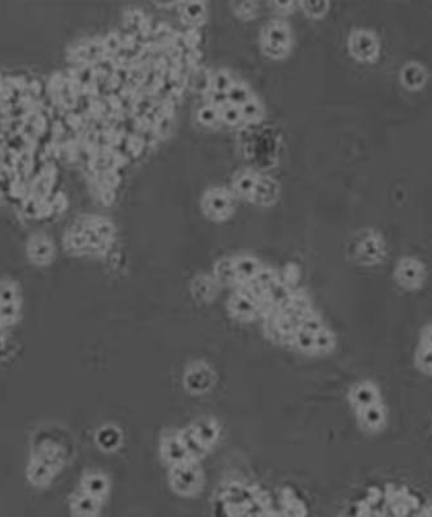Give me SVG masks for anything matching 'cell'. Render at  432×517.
<instances>
[{
  "label": "cell",
  "instance_id": "obj_10",
  "mask_svg": "<svg viewBox=\"0 0 432 517\" xmlns=\"http://www.w3.org/2000/svg\"><path fill=\"white\" fill-rule=\"evenodd\" d=\"M353 50L361 57H372L377 52V43L369 32H357L353 38Z\"/></svg>",
  "mask_w": 432,
  "mask_h": 517
},
{
  "label": "cell",
  "instance_id": "obj_15",
  "mask_svg": "<svg viewBox=\"0 0 432 517\" xmlns=\"http://www.w3.org/2000/svg\"><path fill=\"white\" fill-rule=\"evenodd\" d=\"M234 267L237 272V279H247V281L255 279L261 270L255 260L247 258H240L238 261H236Z\"/></svg>",
  "mask_w": 432,
  "mask_h": 517
},
{
  "label": "cell",
  "instance_id": "obj_12",
  "mask_svg": "<svg viewBox=\"0 0 432 517\" xmlns=\"http://www.w3.org/2000/svg\"><path fill=\"white\" fill-rule=\"evenodd\" d=\"M86 494L100 499L108 491V481L101 475H91L84 478L83 482Z\"/></svg>",
  "mask_w": 432,
  "mask_h": 517
},
{
  "label": "cell",
  "instance_id": "obj_21",
  "mask_svg": "<svg viewBox=\"0 0 432 517\" xmlns=\"http://www.w3.org/2000/svg\"><path fill=\"white\" fill-rule=\"evenodd\" d=\"M216 273H218V277L220 281H225V282H232L234 279H237V272H236V267H234V263L233 261H228V260H224L220 261L216 267Z\"/></svg>",
  "mask_w": 432,
  "mask_h": 517
},
{
  "label": "cell",
  "instance_id": "obj_27",
  "mask_svg": "<svg viewBox=\"0 0 432 517\" xmlns=\"http://www.w3.org/2000/svg\"><path fill=\"white\" fill-rule=\"evenodd\" d=\"M187 13L191 17H197L200 13H202L201 4H191L188 6Z\"/></svg>",
  "mask_w": 432,
  "mask_h": 517
},
{
  "label": "cell",
  "instance_id": "obj_16",
  "mask_svg": "<svg viewBox=\"0 0 432 517\" xmlns=\"http://www.w3.org/2000/svg\"><path fill=\"white\" fill-rule=\"evenodd\" d=\"M97 442H99L100 446L106 449V450L115 449L121 442V433L117 428H102L100 432L97 433Z\"/></svg>",
  "mask_w": 432,
  "mask_h": 517
},
{
  "label": "cell",
  "instance_id": "obj_8",
  "mask_svg": "<svg viewBox=\"0 0 432 517\" xmlns=\"http://www.w3.org/2000/svg\"><path fill=\"white\" fill-rule=\"evenodd\" d=\"M178 436H179V440H180L182 446L185 448L187 453L189 454V457L193 460H196V459H198V458H201L202 455L206 454L207 448L196 436L193 428L191 427L188 428V429L181 431Z\"/></svg>",
  "mask_w": 432,
  "mask_h": 517
},
{
  "label": "cell",
  "instance_id": "obj_24",
  "mask_svg": "<svg viewBox=\"0 0 432 517\" xmlns=\"http://www.w3.org/2000/svg\"><path fill=\"white\" fill-rule=\"evenodd\" d=\"M32 252H34V255H35L38 258H47L50 252V246H48L47 243H43V242H41V243H38V245L32 249Z\"/></svg>",
  "mask_w": 432,
  "mask_h": 517
},
{
  "label": "cell",
  "instance_id": "obj_17",
  "mask_svg": "<svg viewBox=\"0 0 432 517\" xmlns=\"http://www.w3.org/2000/svg\"><path fill=\"white\" fill-rule=\"evenodd\" d=\"M335 347V337L328 328L321 330L319 334L314 335V350L326 353L330 352Z\"/></svg>",
  "mask_w": 432,
  "mask_h": 517
},
{
  "label": "cell",
  "instance_id": "obj_1",
  "mask_svg": "<svg viewBox=\"0 0 432 517\" xmlns=\"http://www.w3.org/2000/svg\"><path fill=\"white\" fill-rule=\"evenodd\" d=\"M348 398L355 411L369 408L384 401L382 389L372 380H362L353 384L350 389Z\"/></svg>",
  "mask_w": 432,
  "mask_h": 517
},
{
  "label": "cell",
  "instance_id": "obj_7",
  "mask_svg": "<svg viewBox=\"0 0 432 517\" xmlns=\"http://www.w3.org/2000/svg\"><path fill=\"white\" fill-rule=\"evenodd\" d=\"M212 373L207 366H197L191 368L187 374L185 378V386L191 392H205L206 389L212 387Z\"/></svg>",
  "mask_w": 432,
  "mask_h": 517
},
{
  "label": "cell",
  "instance_id": "obj_3",
  "mask_svg": "<svg viewBox=\"0 0 432 517\" xmlns=\"http://www.w3.org/2000/svg\"><path fill=\"white\" fill-rule=\"evenodd\" d=\"M171 482L173 489L180 494L194 493L201 482L200 472L194 467V460L172 467Z\"/></svg>",
  "mask_w": 432,
  "mask_h": 517
},
{
  "label": "cell",
  "instance_id": "obj_25",
  "mask_svg": "<svg viewBox=\"0 0 432 517\" xmlns=\"http://www.w3.org/2000/svg\"><path fill=\"white\" fill-rule=\"evenodd\" d=\"M228 86H229V80H228V78H227L225 75L220 74V75L216 78V88L219 91H224L228 88Z\"/></svg>",
  "mask_w": 432,
  "mask_h": 517
},
{
  "label": "cell",
  "instance_id": "obj_14",
  "mask_svg": "<svg viewBox=\"0 0 432 517\" xmlns=\"http://www.w3.org/2000/svg\"><path fill=\"white\" fill-rule=\"evenodd\" d=\"M231 307L232 310L241 319H250L258 310V307L254 301H252L250 299L242 297L240 294H238V297H236L232 300Z\"/></svg>",
  "mask_w": 432,
  "mask_h": 517
},
{
  "label": "cell",
  "instance_id": "obj_18",
  "mask_svg": "<svg viewBox=\"0 0 432 517\" xmlns=\"http://www.w3.org/2000/svg\"><path fill=\"white\" fill-rule=\"evenodd\" d=\"M402 77H404L405 83L409 86H420L422 84L423 79H424L422 69L415 64L406 65L402 70Z\"/></svg>",
  "mask_w": 432,
  "mask_h": 517
},
{
  "label": "cell",
  "instance_id": "obj_22",
  "mask_svg": "<svg viewBox=\"0 0 432 517\" xmlns=\"http://www.w3.org/2000/svg\"><path fill=\"white\" fill-rule=\"evenodd\" d=\"M19 314L17 303L0 304V321H13Z\"/></svg>",
  "mask_w": 432,
  "mask_h": 517
},
{
  "label": "cell",
  "instance_id": "obj_9",
  "mask_svg": "<svg viewBox=\"0 0 432 517\" xmlns=\"http://www.w3.org/2000/svg\"><path fill=\"white\" fill-rule=\"evenodd\" d=\"M191 428L196 436L206 448L212 445L219 436V428L210 419H201Z\"/></svg>",
  "mask_w": 432,
  "mask_h": 517
},
{
  "label": "cell",
  "instance_id": "obj_23",
  "mask_svg": "<svg viewBox=\"0 0 432 517\" xmlns=\"http://www.w3.org/2000/svg\"><path fill=\"white\" fill-rule=\"evenodd\" d=\"M16 303V290L10 285L0 286V304Z\"/></svg>",
  "mask_w": 432,
  "mask_h": 517
},
{
  "label": "cell",
  "instance_id": "obj_13",
  "mask_svg": "<svg viewBox=\"0 0 432 517\" xmlns=\"http://www.w3.org/2000/svg\"><path fill=\"white\" fill-rule=\"evenodd\" d=\"M100 502L97 498L84 494L75 500V512L82 517H93L99 512Z\"/></svg>",
  "mask_w": 432,
  "mask_h": 517
},
{
  "label": "cell",
  "instance_id": "obj_5",
  "mask_svg": "<svg viewBox=\"0 0 432 517\" xmlns=\"http://www.w3.org/2000/svg\"><path fill=\"white\" fill-rule=\"evenodd\" d=\"M360 427L369 433H379L388 423V408L386 402H379L369 408L356 411Z\"/></svg>",
  "mask_w": 432,
  "mask_h": 517
},
{
  "label": "cell",
  "instance_id": "obj_11",
  "mask_svg": "<svg viewBox=\"0 0 432 517\" xmlns=\"http://www.w3.org/2000/svg\"><path fill=\"white\" fill-rule=\"evenodd\" d=\"M359 254H360L361 258H364L365 261H369V263L378 260L379 256L382 255V246H381L379 239L372 237V236L366 237L359 246Z\"/></svg>",
  "mask_w": 432,
  "mask_h": 517
},
{
  "label": "cell",
  "instance_id": "obj_20",
  "mask_svg": "<svg viewBox=\"0 0 432 517\" xmlns=\"http://www.w3.org/2000/svg\"><path fill=\"white\" fill-rule=\"evenodd\" d=\"M292 343L297 344L299 348L302 349L303 352L314 350V335H312L310 332H306L301 328L297 330V332L294 334Z\"/></svg>",
  "mask_w": 432,
  "mask_h": 517
},
{
  "label": "cell",
  "instance_id": "obj_2",
  "mask_svg": "<svg viewBox=\"0 0 432 517\" xmlns=\"http://www.w3.org/2000/svg\"><path fill=\"white\" fill-rule=\"evenodd\" d=\"M414 368L424 377H432V323L422 328L413 355Z\"/></svg>",
  "mask_w": 432,
  "mask_h": 517
},
{
  "label": "cell",
  "instance_id": "obj_19",
  "mask_svg": "<svg viewBox=\"0 0 432 517\" xmlns=\"http://www.w3.org/2000/svg\"><path fill=\"white\" fill-rule=\"evenodd\" d=\"M53 469L43 464L41 462H35L30 469V478L35 484H44L50 480Z\"/></svg>",
  "mask_w": 432,
  "mask_h": 517
},
{
  "label": "cell",
  "instance_id": "obj_26",
  "mask_svg": "<svg viewBox=\"0 0 432 517\" xmlns=\"http://www.w3.org/2000/svg\"><path fill=\"white\" fill-rule=\"evenodd\" d=\"M201 118L205 122L210 123L212 120H215V111L212 108H206V109H203L201 111Z\"/></svg>",
  "mask_w": 432,
  "mask_h": 517
},
{
  "label": "cell",
  "instance_id": "obj_28",
  "mask_svg": "<svg viewBox=\"0 0 432 517\" xmlns=\"http://www.w3.org/2000/svg\"><path fill=\"white\" fill-rule=\"evenodd\" d=\"M238 114H240L238 110L234 109V108H231V109H228L225 111V120H228L229 122H234V120L238 118Z\"/></svg>",
  "mask_w": 432,
  "mask_h": 517
},
{
  "label": "cell",
  "instance_id": "obj_6",
  "mask_svg": "<svg viewBox=\"0 0 432 517\" xmlns=\"http://www.w3.org/2000/svg\"><path fill=\"white\" fill-rule=\"evenodd\" d=\"M162 455L167 463H170L172 467L185 464L193 460L189 454L187 453L185 448L182 446L179 436H170L165 438L162 444Z\"/></svg>",
  "mask_w": 432,
  "mask_h": 517
},
{
  "label": "cell",
  "instance_id": "obj_4",
  "mask_svg": "<svg viewBox=\"0 0 432 517\" xmlns=\"http://www.w3.org/2000/svg\"><path fill=\"white\" fill-rule=\"evenodd\" d=\"M395 276L404 289H418L424 279V267L417 258H404L399 261Z\"/></svg>",
  "mask_w": 432,
  "mask_h": 517
}]
</instances>
